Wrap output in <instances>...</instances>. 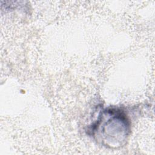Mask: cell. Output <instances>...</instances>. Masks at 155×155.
<instances>
[{"label":"cell","instance_id":"cell-1","mask_svg":"<svg viewBox=\"0 0 155 155\" xmlns=\"http://www.w3.org/2000/svg\"><path fill=\"white\" fill-rule=\"evenodd\" d=\"M91 131L99 143L107 148H117L125 144L130 133V124L123 111L108 108L100 113Z\"/></svg>","mask_w":155,"mask_h":155}]
</instances>
